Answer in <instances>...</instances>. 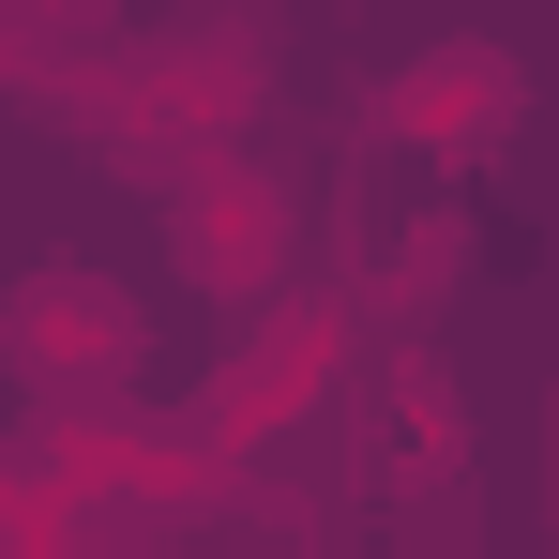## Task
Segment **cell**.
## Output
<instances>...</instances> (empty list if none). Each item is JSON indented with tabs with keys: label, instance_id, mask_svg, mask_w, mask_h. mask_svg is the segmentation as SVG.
Segmentation results:
<instances>
[{
	"label": "cell",
	"instance_id": "6da1fadb",
	"mask_svg": "<svg viewBox=\"0 0 559 559\" xmlns=\"http://www.w3.org/2000/svg\"><path fill=\"white\" fill-rule=\"evenodd\" d=\"M136 348H152V318H136V287L92 273V258H46V273L0 287V364L31 378L46 408H121V393H136Z\"/></svg>",
	"mask_w": 559,
	"mask_h": 559
},
{
	"label": "cell",
	"instance_id": "7a4b0ae2",
	"mask_svg": "<svg viewBox=\"0 0 559 559\" xmlns=\"http://www.w3.org/2000/svg\"><path fill=\"white\" fill-rule=\"evenodd\" d=\"M348 378V302H273L227 364H212V393H197V454H258V439H287L318 393Z\"/></svg>",
	"mask_w": 559,
	"mask_h": 559
},
{
	"label": "cell",
	"instance_id": "3957f363",
	"mask_svg": "<svg viewBox=\"0 0 559 559\" xmlns=\"http://www.w3.org/2000/svg\"><path fill=\"white\" fill-rule=\"evenodd\" d=\"M167 242H182V273L212 302H273L287 258H302V197L273 167H182L167 182Z\"/></svg>",
	"mask_w": 559,
	"mask_h": 559
},
{
	"label": "cell",
	"instance_id": "277c9868",
	"mask_svg": "<svg viewBox=\"0 0 559 559\" xmlns=\"http://www.w3.org/2000/svg\"><path fill=\"white\" fill-rule=\"evenodd\" d=\"M530 121V76H514V46H424L393 92H378V136H408V152H439V167H484L499 136Z\"/></svg>",
	"mask_w": 559,
	"mask_h": 559
},
{
	"label": "cell",
	"instance_id": "5b68a950",
	"mask_svg": "<svg viewBox=\"0 0 559 559\" xmlns=\"http://www.w3.org/2000/svg\"><path fill=\"white\" fill-rule=\"evenodd\" d=\"M378 424H393V484H454L468 468V408H454V378L424 364V348L378 378Z\"/></svg>",
	"mask_w": 559,
	"mask_h": 559
},
{
	"label": "cell",
	"instance_id": "8992f818",
	"mask_svg": "<svg viewBox=\"0 0 559 559\" xmlns=\"http://www.w3.org/2000/svg\"><path fill=\"white\" fill-rule=\"evenodd\" d=\"M106 15H121V0H15V31H46V46H61V31H106Z\"/></svg>",
	"mask_w": 559,
	"mask_h": 559
}]
</instances>
